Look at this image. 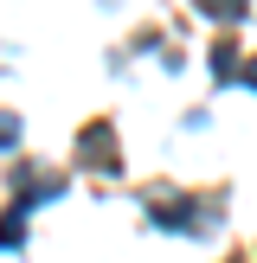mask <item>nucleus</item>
<instances>
[{"label": "nucleus", "mask_w": 257, "mask_h": 263, "mask_svg": "<svg viewBox=\"0 0 257 263\" xmlns=\"http://www.w3.org/2000/svg\"><path fill=\"white\" fill-rule=\"evenodd\" d=\"M13 135H20V122H13V116H0V148H7Z\"/></svg>", "instance_id": "nucleus-4"}, {"label": "nucleus", "mask_w": 257, "mask_h": 263, "mask_svg": "<svg viewBox=\"0 0 257 263\" xmlns=\"http://www.w3.org/2000/svg\"><path fill=\"white\" fill-rule=\"evenodd\" d=\"M199 13H212V20H244V0H199Z\"/></svg>", "instance_id": "nucleus-2"}, {"label": "nucleus", "mask_w": 257, "mask_h": 263, "mask_svg": "<svg viewBox=\"0 0 257 263\" xmlns=\"http://www.w3.org/2000/svg\"><path fill=\"white\" fill-rule=\"evenodd\" d=\"M77 154H84L97 174H116V128H109V122H90L84 141H77Z\"/></svg>", "instance_id": "nucleus-1"}, {"label": "nucleus", "mask_w": 257, "mask_h": 263, "mask_svg": "<svg viewBox=\"0 0 257 263\" xmlns=\"http://www.w3.org/2000/svg\"><path fill=\"white\" fill-rule=\"evenodd\" d=\"M20 231H26V205H20V212H7V218H0V244H20Z\"/></svg>", "instance_id": "nucleus-3"}]
</instances>
